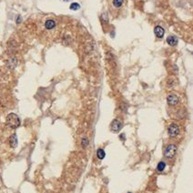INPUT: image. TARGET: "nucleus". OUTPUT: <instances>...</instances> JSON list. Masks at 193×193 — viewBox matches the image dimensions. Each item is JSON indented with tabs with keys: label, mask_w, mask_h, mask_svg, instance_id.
<instances>
[{
	"label": "nucleus",
	"mask_w": 193,
	"mask_h": 193,
	"mask_svg": "<svg viewBox=\"0 0 193 193\" xmlns=\"http://www.w3.org/2000/svg\"><path fill=\"white\" fill-rule=\"evenodd\" d=\"M6 123H7V125L9 128H18L20 126V124H21V121H20L19 117L17 114L10 113L7 117Z\"/></svg>",
	"instance_id": "obj_1"
},
{
	"label": "nucleus",
	"mask_w": 193,
	"mask_h": 193,
	"mask_svg": "<svg viewBox=\"0 0 193 193\" xmlns=\"http://www.w3.org/2000/svg\"><path fill=\"white\" fill-rule=\"evenodd\" d=\"M177 153V146L174 144H170L169 146L165 148V151H164V155L166 158L168 159H170V158H173Z\"/></svg>",
	"instance_id": "obj_2"
},
{
	"label": "nucleus",
	"mask_w": 193,
	"mask_h": 193,
	"mask_svg": "<svg viewBox=\"0 0 193 193\" xmlns=\"http://www.w3.org/2000/svg\"><path fill=\"white\" fill-rule=\"evenodd\" d=\"M168 133L171 138H175L180 134V128L177 124H171L168 128Z\"/></svg>",
	"instance_id": "obj_3"
},
{
	"label": "nucleus",
	"mask_w": 193,
	"mask_h": 193,
	"mask_svg": "<svg viewBox=\"0 0 193 193\" xmlns=\"http://www.w3.org/2000/svg\"><path fill=\"white\" fill-rule=\"evenodd\" d=\"M167 102L169 106H176L178 105L180 102V99L178 96H176L174 94H170L168 96L167 98Z\"/></svg>",
	"instance_id": "obj_4"
},
{
	"label": "nucleus",
	"mask_w": 193,
	"mask_h": 193,
	"mask_svg": "<svg viewBox=\"0 0 193 193\" xmlns=\"http://www.w3.org/2000/svg\"><path fill=\"white\" fill-rule=\"evenodd\" d=\"M110 128H111V130H113L114 132H117V131H119L121 130L122 123L119 119H114L111 123Z\"/></svg>",
	"instance_id": "obj_5"
},
{
	"label": "nucleus",
	"mask_w": 193,
	"mask_h": 193,
	"mask_svg": "<svg viewBox=\"0 0 193 193\" xmlns=\"http://www.w3.org/2000/svg\"><path fill=\"white\" fill-rule=\"evenodd\" d=\"M154 33H155V35H156L157 37H159V38H161V37H163V36L165 34V30L160 26H157L156 28H154Z\"/></svg>",
	"instance_id": "obj_6"
},
{
	"label": "nucleus",
	"mask_w": 193,
	"mask_h": 193,
	"mask_svg": "<svg viewBox=\"0 0 193 193\" xmlns=\"http://www.w3.org/2000/svg\"><path fill=\"white\" fill-rule=\"evenodd\" d=\"M9 144H10V147L13 148L18 147V140L17 134H13V135H11V137L9 138Z\"/></svg>",
	"instance_id": "obj_7"
},
{
	"label": "nucleus",
	"mask_w": 193,
	"mask_h": 193,
	"mask_svg": "<svg viewBox=\"0 0 193 193\" xmlns=\"http://www.w3.org/2000/svg\"><path fill=\"white\" fill-rule=\"evenodd\" d=\"M167 43L169 46L174 47L178 44V38H177L175 36H169L167 37Z\"/></svg>",
	"instance_id": "obj_8"
},
{
	"label": "nucleus",
	"mask_w": 193,
	"mask_h": 193,
	"mask_svg": "<svg viewBox=\"0 0 193 193\" xmlns=\"http://www.w3.org/2000/svg\"><path fill=\"white\" fill-rule=\"evenodd\" d=\"M56 26V22L54 20H52V19H48V20H47L46 22H45V28H47V29H48V30H50V29H53Z\"/></svg>",
	"instance_id": "obj_9"
},
{
	"label": "nucleus",
	"mask_w": 193,
	"mask_h": 193,
	"mask_svg": "<svg viewBox=\"0 0 193 193\" xmlns=\"http://www.w3.org/2000/svg\"><path fill=\"white\" fill-rule=\"evenodd\" d=\"M17 64H18L17 58H16V57H11V58H10V59L8 60V62H7V67H8L9 68L13 69V68L16 67V66H17Z\"/></svg>",
	"instance_id": "obj_10"
},
{
	"label": "nucleus",
	"mask_w": 193,
	"mask_h": 193,
	"mask_svg": "<svg viewBox=\"0 0 193 193\" xmlns=\"http://www.w3.org/2000/svg\"><path fill=\"white\" fill-rule=\"evenodd\" d=\"M96 157H98L99 159H103L106 157V153L104 151V149L99 148L98 150H96Z\"/></svg>",
	"instance_id": "obj_11"
},
{
	"label": "nucleus",
	"mask_w": 193,
	"mask_h": 193,
	"mask_svg": "<svg viewBox=\"0 0 193 193\" xmlns=\"http://www.w3.org/2000/svg\"><path fill=\"white\" fill-rule=\"evenodd\" d=\"M166 168V163L163 162V161H160L159 164H158V167H157V169L159 171V172H161V171H163Z\"/></svg>",
	"instance_id": "obj_12"
},
{
	"label": "nucleus",
	"mask_w": 193,
	"mask_h": 193,
	"mask_svg": "<svg viewBox=\"0 0 193 193\" xmlns=\"http://www.w3.org/2000/svg\"><path fill=\"white\" fill-rule=\"evenodd\" d=\"M123 2H124V0H113V5L115 7L119 8L123 5Z\"/></svg>",
	"instance_id": "obj_13"
},
{
	"label": "nucleus",
	"mask_w": 193,
	"mask_h": 193,
	"mask_svg": "<svg viewBox=\"0 0 193 193\" xmlns=\"http://www.w3.org/2000/svg\"><path fill=\"white\" fill-rule=\"evenodd\" d=\"M80 8V5L78 3H72L70 5V9L71 10H78Z\"/></svg>",
	"instance_id": "obj_14"
},
{
	"label": "nucleus",
	"mask_w": 193,
	"mask_h": 193,
	"mask_svg": "<svg viewBox=\"0 0 193 193\" xmlns=\"http://www.w3.org/2000/svg\"><path fill=\"white\" fill-rule=\"evenodd\" d=\"M81 145H82V147H83V148H86V147H87L88 145V139L87 138H83Z\"/></svg>",
	"instance_id": "obj_15"
},
{
	"label": "nucleus",
	"mask_w": 193,
	"mask_h": 193,
	"mask_svg": "<svg viewBox=\"0 0 193 193\" xmlns=\"http://www.w3.org/2000/svg\"><path fill=\"white\" fill-rule=\"evenodd\" d=\"M20 22H21V17H20V16H18V19H17V23L19 24Z\"/></svg>",
	"instance_id": "obj_16"
},
{
	"label": "nucleus",
	"mask_w": 193,
	"mask_h": 193,
	"mask_svg": "<svg viewBox=\"0 0 193 193\" xmlns=\"http://www.w3.org/2000/svg\"><path fill=\"white\" fill-rule=\"evenodd\" d=\"M120 138H121V139H124V138H125L124 134H121V135H120Z\"/></svg>",
	"instance_id": "obj_17"
},
{
	"label": "nucleus",
	"mask_w": 193,
	"mask_h": 193,
	"mask_svg": "<svg viewBox=\"0 0 193 193\" xmlns=\"http://www.w3.org/2000/svg\"><path fill=\"white\" fill-rule=\"evenodd\" d=\"M64 2H68V1H71V0H63Z\"/></svg>",
	"instance_id": "obj_18"
},
{
	"label": "nucleus",
	"mask_w": 193,
	"mask_h": 193,
	"mask_svg": "<svg viewBox=\"0 0 193 193\" xmlns=\"http://www.w3.org/2000/svg\"><path fill=\"white\" fill-rule=\"evenodd\" d=\"M128 193H131V192H128Z\"/></svg>",
	"instance_id": "obj_19"
}]
</instances>
